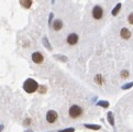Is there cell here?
I'll return each mask as SVG.
<instances>
[{
	"instance_id": "d6986e66",
	"label": "cell",
	"mask_w": 133,
	"mask_h": 132,
	"mask_svg": "<svg viewBox=\"0 0 133 132\" xmlns=\"http://www.w3.org/2000/svg\"><path fill=\"white\" fill-rule=\"evenodd\" d=\"M39 93H41V94H45L46 93V90H47V88H46V86H39Z\"/></svg>"
},
{
	"instance_id": "5b68a950",
	"label": "cell",
	"mask_w": 133,
	"mask_h": 132,
	"mask_svg": "<svg viewBox=\"0 0 133 132\" xmlns=\"http://www.w3.org/2000/svg\"><path fill=\"white\" fill-rule=\"evenodd\" d=\"M32 61H33L35 64H41L44 61L42 53H40V52H34V53L32 54Z\"/></svg>"
},
{
	"instance_id": "e0dca14e",
	"label": "cell",
	"mask_w": 133,
	"mask_h": 132,
	"mask_svg": "<svg viewBox=\"0 0 133 132\" xmlns=\"http://www.w3.org/2000/svg\"><path fill=\"white\" fill-rule=\"evenodd\" d=\"M133 87V82H131V83H128V84H124L122 86V89H130V88H132Z\"/></svg>"
},
{
	"instance_id": "cb8c5ba5",
	"label": "cell",
	"mask_w": 133,
	"mask_h": 132,
	"mask_svg": "<svg viewBox=\"0 0 133 132\" xmlns=\"http://www.w3.org/2000/svg\"><path fill=\"white\" fill-rule=\"evenodd\" d=\"M2 129H3V126H2V124H0V132L2 131Z\"/></svg>"
},
{
	"instance_id": "8992f818",
	"label": "cell",
	"mask_w": 133,
	"mask_h": 132,
	"mask_svg": "<svg viewBox=\"0 0 133 132\" xmlns=\"http://www.w3.org/2000/svg\"><path fill=\"white\" fill-rule=\"evenodd\" d=\"M66 41L69 45H75V44H77V42H78V35H77L76 33H71V34H68Z\"/></svg>"
},
{
	"instance_id": "9a60e30c",
	"label": "cell",
	"mask_w": 133,
	"mask_h": 132,
	"mask_svg": "<svg viewBox=\"0 0 133 132\" xmlns=\"http://www.w3.org/2000/svg\"><path fill=\"white\" fill-rule=\"evenodd\" d=\"M108 121H109V123L111 124L112 127L114 126V118H113L112 112H109V114H108Z\"/></svg>"
},
{
	"instance_id": "2e32d148",
	"label": "cell",
	"mask_w": 133,
	"mask_h": 132,
	"mask_svg": "<svg viewBox=\"0 0 133 132\" xmlns=\"http://www.w3.org/2000/svg\"><path fill=\"white\" fill-rule=\"evenodd\" d=\"M129 72L128 70H125V69H123L122 72H121V78H123V79H127L128 77H129Z\"/></svg>"
},
{
	"instance_id": "30bf717a",
	"label": "cell",
	"mask_w": 133,
	"mask_h": 132,
	"mask_svg": "<svg viewBox=\"0 0 133 132\" xmlns=\"http://www.w3.org/2000/svg\"><path fill=\"white\" fill-rule=\"evenodd\" d=\"M42 42H43L44 46H45V48H46L48 51H52V46H51V43H50V41L47 40V37H43Z\"/></svg>"
},
{
	"instance_id": "7a4b0ae2",
	"label": "cell",
	"mask_w": 133,
	"mask_h": 132,
	"mask_svg": "<svg viewBox=\"0 0 133 132\" xmlns=\"http://www.w3.org/2000/svg\"><path fill=\"white\" fill-rule=\"evenodd\" d=\"M68 114L72 118H74V119H77V118H79L81 115H82V109L81 107H79L78 105H73L69 110H68Z\"/></svg>"
},
{
	"instance_id": "6da1fadb",
	"label": "cell",
	"mask_w": 133,
	"mask_h": 132,
	"mask_svg": "<svg viewBox=\"0 0 133 132\" xmlns=\"http://www.w3.org/2000/svg\"><path fill=\"white\" fill-rule=\"evenodd\" d=\"M39 88V84L36 81H34L33 78H27L23 84V89L27 94H32L38 90Z\"/></svg>"
},
{
	"instance_id": "52a82bcc",
	"label": "cell",
	"mask_w": 133,
	"mask_h": 132,
	"mask_svg": "<svg viewBox=\"0 0 133 132\" xmlns=\"http://www.w3.org/2000/svg\"><path fill=\"white\" fill-rule=\"evenodd\" d=\"M120 36L124 40H129L131 37V31L129 29H127V28H122L120 31Z\"/></svg>"
},
{
	"instance_id": "ac0fdd59",
	"label": "cell",
	"mask_w": 133,
	"mask_h": 132,
	"mask_svg": "<svg viewBox=\"0 0 133 132\" xmlns=\"http://www.w3.org/2000/svg\"><path fill=\"white\" fill-rule=\"evenodd\" d=\"M54 57L57 58V60H61V61H63V62H67V60H68L66 56H62V55H54Z\"/></svg>"
},
{
	"instance_id": "9c48e42d",
	"label": "cell",
	"mask_w": 133,
	"mask_h": 132,
	"mask_svg": "<svg viewBox=\"0 0 133 132\" xmlns=\"http://www.w3.org/2000/svg\"><path fill=\"white\" fill-rule=\"evenodd\" d=\"M20 4L22 7H24L25 9H29L32 6V1L31 0H24V1H20Z\"/></svg>"
},
{
	"instance_id": "277c9868",
	"label": "cell",
	"mask_w": 133,
	"mask_h": 132,
	"mask_svg": "<svg viewBox=\"0 0 133 132\" xmlns=\"http://www.w3.org/2000/svg\"><path fill=\"white\" fill-rule=\"evenodd\" d=\"M57 118H58V115L55 110H48L47 111V114H46L47 122H50V123H54V122L57 120Z\"/></svg>"
},
{
	"instance_id": "d4e9b609",
	"label": "cell",
	"mask_w": 133,
	"mask_h": 132,
	"mask_svg": "<svg viewBox=\"0 0 133 132\" xmlns=\"http://www.w3.org/2000/svg\"><path fill=\"white\" fill-rule=\"evenodd\" d=\"M25 132H32V131H31V130H26Z\"/></svg>"
},
{
	"instance_id": "4fadbf2b",
	"label": "cell",
	"mask_w": 133,
	"mask_h": 132,
	"mask_svg": "<svg viewBox=\"0 0 133 132\" xmlns=\"http://www.w3.org/2000/svg\"><path fill=\"white\" fill-rule=\"evenodd\" d=\"M95 81H96V83H97L98 85H102V83H103V78H102L101 75L98 74V75H96Z\"/></svg>"
},
{
	"instance_id": "7c38bea8",
	"label": "cell",
	"mask_w": 133,
	"mask_h": 132,
	"mask_svg": "<svg viewBox=\"0 0 133 132\" xmlns=\"http://www.w3.org/2000/svg\"><path fill=\"white\" fill-rule=\"evenodd\" d=\"M85 127L87 129H91V130H99L100 128H101L99 124H89V123H86Z\"/></svg>"
},
{
	"instance_id": "3957f363",
	"label": "cell",
	"mask_w": 133,
	"mask_h": 132,
	"mask_svg": "<svg viewBox=\"0 0 133 132\" xmlns=\"http://www.w3.org/2000/svg\"><path fill=\"white\" fill-rule=\"evenodd\" d=\"M103 16V9L100 6H95L93 9V17L96 20H100Z\"/></svg>"
},
{
	"instance_id": "44dd1931",
	"label": "cell",
	"mask_w": 133,
	"mask_h": 132,
	"mask_svg": "<svg viewBox=\"0 0 133 132\" xmlns=\"http://www.w3.org/2000/svg\"><path fill=\"white\" fill-rule=\"evenodd\" d=\"M58 132H75V129L74 128H67V129H64V130H61Z\"/></svg>"
},
{
	"instance_id": "5bb4252c",
	"label": "cell",
	"mask_w": 133,
	"mask_h": 132,
	"mask_svg": "<svg viewBox=\"0 0 133 132\" xmlns=\"http://www.w3.org/2000/svg\"><path fill=\"white\" fill-rule=\"evenodd\" d=\"M97 105L102 107V108H108L109 107V101H106V100H100L97 102Z\"/></svg>"
},
{
	"instance_id": "8fae6325",
	"label": "cell",
	"mask_w": 133,
	"mask_h": 132,
	"mask_svg": "<svg viewBox=\"0 0 133 132\" xmlns=\"http://www.w3.org/2000/svg\"><path fill=\"white\" fill-rule=\"evenodd\" d=\"M121 7H122V4H121V3H118V4H117V6H116V7H114V8H113V10H112V12H111L113 17H116V16L118 15V12H119V11H120V9H121Z\"/></svg>"
},
{
	"instance_id": "603a6c76",
	"label": "cell",
	"mask_w": 133,
	"mask_h": 132,
	"mask_svg": "<svg viewBox=\"0 0 133 132\" xmlns=\"http://www.w3.org/2000/svg\"><path fill=\"white\" fill-rule=\"evenodd\" d=\"M30 123H31V119H30V118L25 119L24 122H23V124H24V126H30Z\"/></svg>"
},
{
	"instance_id": "7402d4cb",
	"label": "cell",
	"mask_w": 133,
	"mask_h": 132,
	"mask_svg": "<svg viewBox=\"0 0 133 132\" xmlns=\"http://www.w3.org/2000/svg\"><path fill=\"white\" fill-rule=\"evenodd\" d=\"M128 21H129L130 24H133V12L130 13L129 17H128Z\"/></svg>"
},
{
	"instance_id": "ffe728a7",
	"label": "cell",
	"mask_w": 133,
	"mask_h": 132,
	"mask_svg": "<svg viewBox=\"0 0 133 132\" xmlns=\"http://www.w3.org/2000/svg\"><path fill=\"white\" fill-rule=\"evenodd\" d=\"M53 18H54V15L51 12L50 13V18H48V24H50V27H52V23H53Z\"/></svg>"
},
{
	"instance_id": "ba28073f",
	"label": "cell",
	"mask_w": 133,
	"mask_h": 132,
	"mask_svg": "<svg viewBox=\"0 0 133 132\" xmlns=\"http://www.w3.org/2000/svg\"><path fill=\"white\" fill-rule=\"evenodd\" d=\"M52 28L55 30V31H59L63 28V21L61 19H55L52 23Z\"/></svg>"
}]
</instances>
